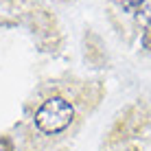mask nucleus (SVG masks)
<instances>
[{
	"label": "nucleus",
	"instance_id": "1",
	"mask_svg": "<svg viewBox=\"0 0 151 151\" xmlns=\"http://www.w3.org/2000/svg\"><path fill=\"white\" fill-rule=\"evenodd\" d=\"M72 118H75V107L70 101L64 96H50L37 107L33 116L35 127L46 136H57V134L66 132L70 127Z\"/></svg>",
	"mask_w": 151,
	"mask_h": 151
},
{
	"label": "nucleus",
	"instance_id": "2",
	"mask_svg": "<svg viewBox=\"0 0 151 151\" xmlns=\"http://www.w3.org/2000/svg\"><path fill=\"white\" fill-rule=\"evenodd\" d=\"M118 4L125 9V11H129V13H136L140 7H142V0H116Z\"/></svg>",
	"mask_w": 151,
	"mask_h": 151
},
{
	"label": "nucleus",
	"instance_id": "3",
	"mask_svg": "<svg viewBox=\"0 0 151 151\" xmlns=\"http://www.w3.org/2000/svg\"><path fill=\"white\" fill-rule=\"evenodd\" d=\"M142 46L147 50H151V24H149V29L145 31V35H142Z\"/></svg>",
	"mask_w": 151,
	"mask_h": 151
},
{
	"label": "nucleus",
	"instance_id": "4",
	"mask_svg": "<svg viewBox=\"0 0 151 151\" xmlns=\"http://www.w3.org/2000/svg\"><path fill=\"white\" fill-rule=\"evenodd\" d=\"M0 151H9V142L7 140H0Z\"/></svg>",
	"mask_w": 151,
	"mask_h": 151
}]
</instances>
